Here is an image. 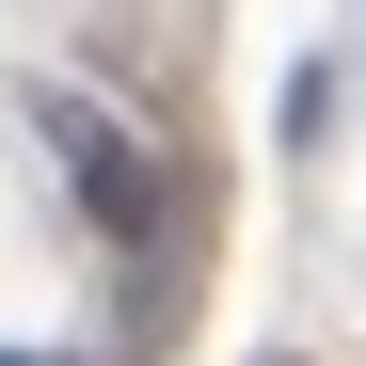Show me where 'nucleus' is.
Returning a JSON list of instances; mask_svg holds the SVG:
<instances>
[{"label": "nucleus", "instance_id": "f257e3e1", "mask_svg": "<svg viewBox=\"0 0 366 366\" xmlns=\"http://www.w3.org/2000/svg\"><path fill=\"white\" fill-rule=\"evenodd\" d=\"M32 128H48V175L80 192V223L112 239V255H159V159H144L128 112H112V96H48Z\"/></svg>", "mask_w": 366, "mask_h": 366}, {"label": "nucleus", "instance_id": "f03ea898", "mask_svg": "<svg viewBox=\"0 0 366 366\" xmlns=\"http://www.w3.org/2000/svg\"><path fill=\"white\" fill-rule=\"evenodd\" d=\"M0 366H48V350H0Z\"/></svg>", "mask_w": 366, "mask_h": 366}]
</instances>
